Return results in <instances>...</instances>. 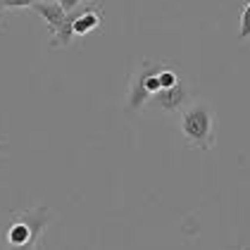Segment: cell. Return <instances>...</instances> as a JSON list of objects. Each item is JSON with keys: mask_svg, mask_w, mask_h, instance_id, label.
<instances>
[{"mask_svg": "<svg viewBox=\"0 0 250 250\" xmlns=\"http://www.w3.org/2000/svg\"><path fill=\"white\" fill-rule=\"evenodd\" d=\"M157 81H160V88L162 91H167V88H174L181 79H179V74L174 72V69H167V67H162L160 72H157Z\"/></svg>", "mask_w": 250, "mask_h": 250, "instance_id": "cell-6", "label": "cell"}, {"mask_svg": "<svg viewBox=\"0 0 250 250\" xmlns=\"http://www.w3.org/2000/svg\"><path fill=\"white\" fill-rule=\"evenodd\" d=\"M50 222H53V210L43 205L15 212L0 233L2 250H39Z\"/></svg>", "mask_w": 250, "mask_h": 250, "instance_id": "cell-1", "label": "cell"}, {"mask_svg": "<svg viewBox=\"0 0 250 250\" xmlns=\"http://www.w3.org/2000/svg\"><path fill=\"white\" fill-rule=\"evenodd\" d=\"M5 10H21V7H34L36 0H2Z\"/></svg>", "mask_w": 250, "mask_h": 250, "instance_id": "cell-8", "label": "cell"}, {"mask_svg": "<svg viewBox=\"0 0 250 250\" xmlns=\"http://www.w3.org/2000/svg\"><path fill=\"white\" fill-rule=\"evenodd\" d=\"M36 15H41L45 24H48V29H50V36H55L60 29L64 26V21H67V12H64V7L60 5L58 0H36L34 2V7H31Z\"/></svg>", "mask_w": 250, "mask_h": 250, "instance_id": "cell-3", "label": "cell"}, {"mask_svg": "<svg viewBox=\"0 0 250 250\" xmlns=\"http://www.w3.org/2000/svg\"><path fill=\"white\" fill-rule=\"evenodd\" d=\"M248 250H250V248H248Z\"/></svg>", "mask_w": 250, "mask_h": 250, "instance_id": "cell-12", "label": "cell"}, {"mask_svg": "<svg viewBox=\"0 0 250 250\" xmlns=\"http://www.w3.org/2000/svg\"><path fill=\"white\" fill-rule=\"evenodd\" d=\"M248 39H250V0L241 10V24H238V41H248Z\"/></svg>", "mask_w": 250, "mask_h": 250, "instance_id": "cell-7", "label": "cell"}, {"mask_svg": "<svg viewBox=\"0 0 250 250\" xmlns=\"http://www.w3.org/2000/svg\"><path fill=\"white\" fill-rule=\"evenodd\" d=\"M157 98H160V107H162V110H167V112L179 110V107L184 105V100H186V86H184V81H179L174 88L160 91Z\"/></svg>", "mask_w": 250, "mask_h": 250, "instance_id": "cell-5", "label": "cell"}, {"mask_svg": "<svg viewBox=\"0 0 250 250\" xmlns=\"http://www.w3.org/2000/svg\"><path fill=\"white\" fill-rule=\"evenodd\" d=\"M2 15H5V2L0 0V24H2Z\"/></svg>", "mask_w": 250, "mask_h": 250, "instance_id": "cell-10", "label": "cell"}, {"mask_svg": "<svg viewBox=\"0 0 250 250\" xmlns=\"http://www.w3.org/2000/svg\"><path fill=\"white\" fill-rule=\"evenodd\" d=\"M60 5L64 7V12L69 15V12H74V10H79V5L83 2V0H58Z\"/></svg>", "mask_w": 250, "mask_h": 250, "instance_id": "cell-9", "label": "cell"}, {"mask_svg": "<svg viewBox=\"0 0 250 250\" xmlns=\"http://www.w3.org/2000/svg\"><path fill=\"white\" fill-rule=\"evenodd\" d=\"M98 26H100V12H98L93 5H86L81 10H74V21H72L74 36H88L91 31H96Z\"/></svg>", "mask_w": 250, "mask_h": 250, "instance_id": "cell-4", "label": "cell"}, {"mask_svg": "<svg viewBox=\"0 0 250 250\" xmlns=\"http://www.w3.org/2000/svg\"><path fill=\"white\" fill-rule=\"evenodd\" d=\"M5 150H7V146H5V143H0V153H5Z\"/></svg>", "mask_w": 250, "mask_h": 250, "instance_id": "cell-11", "label": "cell"}, {"mask_svg": "<svg viewBox=\"0 0 250 250\" xmlns=\"http://www.w3.org/2000/svg\"><path fill=\"white\" fill-rule=\"evenodd\" d=\"M181 134H184V141L195 150L208 153L214 148V141H217L214 138V115L205 103H195L184 110Z\"/></svg>", "mask_w": 250, "mask_h": 250, "instance_id": "cell-2", "label": "cell"}]
</instances>
